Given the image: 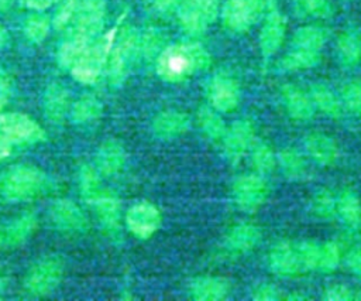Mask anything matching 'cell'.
Returning <instances> with one entry per match:
<instances>
[{
    "label": "cell",
    "instance_id": "2e32d148",
    "mask_svg": "<svg viewBox=\"0 0 361 301\" xmlns=\"http://www.w3.org/2000/svg\"><path fill=\"white\" fill-rule=\"evenodd\" d=\"M230 284L226 278L217 276H200L189 284V295L197 301H219L227 298Z\"/></svg>",
    "mask_w": 361,
    "mask_h": 301
},
{
    "label": "cell",
    "instance_id": "484cf974",
    "mask_svg": "<svg viewBox=\"0 0 361 301\" xmlns=\"http://www.w3.org/2000/svg\"><path fill=\"white\" fill-rule=\"evenodd\" d=\"M310 98L316 109L323 112L326 116L337 119L343 114V102L341 99L322 83H316L310 89Z\"/></svg>",
    "mask_w": 361,
    "mask_h": 301
},
{
    "label": "cell",
    "instance_id": "7a4b0ae2",
    "mask_svg": "<svg viewBox=\"0 0 361 301\" xmlns=\"http://www.w3.org/2000/svg\"><path fill=\"white\" fill-rule=\"evenodd\" d=\"M116 37L117 27H113L104 33V35L96 44L86 48L79 61L71 68V73L75 81L90 85L99 79L100 72L107 64L111 49L116 44Z\"/></svg>",
    "mask_w": 361,
    "mask_h": 301
},
{
    "label": "cell",
    "instance_id": "ac0fdd59",
    "mask_svg": "<svg viewBox=\"0 0 361 301\" xmlns=\"http://www.w3.org/2000/svg\"><path fill=\"white\" fill-rule=\"evenodd\" d=\"M190 129V117L179 110H165L155 116L152 122L154 133L164 140L183 136Z\"/></svg>",
    "mask_w": 361,
    "mask_h": 301
},
{
    "label": "cell",
    "instance_id": "7dc6e473",
    "mask_svg": "<svg viewBox=\"0 0 361 301\" xmlns=\"http://www.w3.org/2000/svg\"><path fill=\"white\" fill-rule=\"evenodd\" d=\"M347 266L348 268L361 278V247L354 249L347 256Z\"/></svg>",
    "mask_w": 361,
    "mask_h": 301
},
{
    "label": "cell",
    "instance_id": "f5cc1de1",
    "mask_svg": "<svg viewBox=\"0 0 361 301\" xmlns=\"http://www.w3.org/2000/svg\"><path fill=\"white\" fill-rule=\"evenodd\" d=\"M11 3H13V0H0V10L6 11L11 6Z\"/></svg>",
    "mask_w": 361,
    "mask_h": 301
},
{
    "label": "cell",
    "instance_id": "c3c4849f",
    "mask_svg": "<svg viewBox=\"0 0 361 301\" xmlns=\"http://www.w3.org/2000/svg\"><path fill=\"white\" fill-rule=\"evenodd\" d=\"M182 0H152V7L161 14H168L178 8Z\"/></svg>",
    "mask_w": 361,
    "mask_h": 301
},
{
    "label": "cell",
    "instance_id": "9a60e30c",
    "mask_svg": "<svg viewBox=\"0 0 361 301\" xmlns=\"http://www.w3.org/2000/svg\"><path fill=\"white\" fill-rule=\"evenodd\" d=\"M51 220L65 232H78L86 226V218L80 208L71 199H58L51 208Z\"/></svg>",
    "mask_w": 361,
    "mask_h": 301
},
{
    "label": "cell",
    "instance_id": "277c9868",
    "mask_svg": "<svg viewBox=\"0 0 361 301\" xmlns=\"http://www.w3.org/2000/svg\"><path fill=\"white\" fill-rule=\"evenodd\" d=\"M268 8V0H226L221 23L230 33H245Z\"/></svg>",
    "mask_w": 361,
    "mask_h": 301
},
{
    "label": "cell",
    "instance_id": "bcb514c9",
    "mask_svg": "<svg viewBox=\"0 0 361 301\" xmlns=\"http://www.w3.org/2000/svg\"><path fill=\"white\" fill-rule=\"evenodd\" d=\"M323 298L329 301H348L354 300V293L344 284H333L326 288Z\"/></svg>",
    "mask_w": 361,
    "mask_h": 301
},
{
    "label": "cell",
    "instance_id": "11a10c76",
    "mask_svg": "<svg viewBox=\"0 0 361 301\" xmlns=\"http://www.w3.org/2000/svg\"><path fill=\"white\" fill-rule=\"evenodd\" d=\"M6 102H7V95H3V93H0V110L3 109V106L6 105Z\"/></svg>",
    "mask_w": 361,
    "mask_h": 301
},
{
    "label": "cell",
    "instance_id": "6f0895ef",
    "mask_svg": "<svg viewBox=\"0 0 361 301\" xmlns=\"http://www.w3.org/2000/svg\"><path fill=\"white\" fill-rule=\"evenodd\" d=\"M0 242H1V237H0Z\"/></svg>",
    "mask_w": 361,
    "mask_h": 301
},
{
    "label": "cell",
    "instance_id": "4fadbf2b",
    "mask_svg": "<svg viewBox=\"0 0 361 301\" xmlns=\"http://www.w3.org/2000/svg\"><path fill=\"white\" fill-rule=\"evenodd\" d=\"M255 141L254 126L248 120H238L227 129L226 137L221 143L224 155L230 163H237L243 158V155L252 147Z\"/></svg>",
    "mask_w": 361,
    "mask_h": 301
},
{
    "label": "cell",
    "instance_id": "603a6c76",
    "mask_svg": "<svg viewBox=\"0 0 361 301\" xmlns=\"http://www.w3.org/2000/svg\"><path fill=\"white\" fill-rule=\"evenodd\" d=\"M197 123L207 140L216 144L223 143L227 133V127L216 109H213L212 106L200 107L197 112Z\"/></svg>",
    "mask_w": 361,
    "mask_h": 301
},
{
    "label": "cell",
    "instance_id": "e575fe53",
    "mask_svg": "<svg viewBox=\"0 0 361 301\" xmlns=\"http://www.w3.org/2000/svg\"><path fill=\"white\" fill-rule=\"evenodd\" d=\"M252 164L259 174H269L276 167V157L271 146L265 141H254Z\"/></svg>",
    "mask_w": 361,
    "mask_h": 301
},
{
    "label": "cell",
    "instance_id": "681fc988",
    "mask_svg": "<svg viewBox=\"0 0 361 301\" xmlns=\"http://www.w3.org/2000/svg\"><path fill=\"white\" fill-rule=\"evenodd\" d=\"M24 3L25 7L31 8V10H37V11H41V10H45L48 7H51L54 3H56L58 0H21Z\"/></svg>",
    "mask_w": 361,
    "mask_h": 301
},
{
    "label": "cell",
    "instance_id": "f1b7e54d",
    "mask_svg": "<svg viewBox=\"0 0 361 301\" xmlns=\"http://www.w3.org/2000/svg\"><path fill=\"white\" fill-rule=\"evenodd\" d=\"M326 41L327 33L324 28L317 25H305L295 31L292 37V47L320 52Z\"/></svg>",
    "mask_w": 361,
    "mask_h": 301
},
{
    "label": "cell",
    "instance_id": "7c38bea8",
    "mask_svg": "<svg viewBox=\"0 0 361 301\" xmlns=\"http://www.w3.org/2000/svg\"><path fill=\"white\" fill-rule=\"evenodd\" d=\"M140 37L135 31L127 30L118 42L113 47L109 57V73L113 82L118 83L124 79L128 68V62L133 59L134 54L138 51Z\"/></svg>",
    "mask_w": 361,
    "mask_h": 301
},
{
    "label": "cell",
    "instance_id": "4316f807",
    "mask_svg": "<svg viewBox=\"0 0 361 301\" xmlns=\"http://www.w3.org/2000/svg\"><path fill=\"white\" fill-rule=\"evenodd\" d=\"M337 213L351 229L361 228V201L351 189L343 191L337 198Z\"/></svg>",
    "mask_w": 361,
    "mask_h": 301
},
{
    "label": "cell",
    "instance_id": "3957f363",
    "mask_svg": "<svg viewBox=\"0 0 361 301\" xmlns=\"http://www.w3.org/2000/svg\"><path fill=\"white\" fill-rule=\"evenodd\" d=\"M221 0H182L178 6V20L189 35H200L216 21Z\"/></svg>",
    "mask_w": 361,
    "mask_h": 301
},
{
    "label": "cell",
    "instance_id": "60d3db41",
    "mask_svg": "<svg viewBox=\"0 0 361 301\" xmlns=\"http://www.w3.org/2000/svg\"><path fill=\"white\" fill-rule=\"evenodd\" d=\"M49 20L42 16H31L25 21L24 33L25 37L32 42H42L49 33Z\"/></svg>",
    "mask_w": 361,
    "mask_h": 301
},
{
    "label": "cell",
    "instance_id": "816d5d0a",
    "mask_svg": "<svg viewBox=\"0 0 361 301\" xmlns=\"http://www.w3.org/2000/svg\"><path fill=\"white\" fill-rule=\"evenodd\" d=\"M8 92H10V78L6 73V71L0 68V93L8 95Z\"/></svg>",
    "mask_w": 361,
    "mask_h": 301
},
{
    "label": "cell",
    "instance_id": "f35d334b",
    "mask_svg": "<svg viewBox=\"0 0 361 301\" xmlns=\"http://www.w3.org/2000/svg\"><path fill=\"white\" fill-rule=\"evenodd\" d=\"M341 260V250L336 242H327L320 247L317 268L323 273L334 271Z\"/></svg>",
    "mask_w": 361,
    "mask_h": 301
},
{
    "label": "cell",
    "instance_id": "4dcf8cb0",
    "mask_svg": "<svg viewBox=\"0 0 361 301\" xmlns=\"http://www.w3.org/2000/svg\"><path fill=\"white\" fill-rule=\"evenodd\" d=\"M320 61V52L302 48H292L281 61L285 71H305L316 66Z\"/></svg>",
    "mask_w": 361,
    "mask_h": 301
},
{
    "label": "cell",
    "instance_id": "7402d4cb",
    "mask_svg": "<svg viewBox=\"0 0 361 301\" xmlns=\"http://www.w3.org/2000/svg\"><path fill=\"white\" fill-rule=\"evenodd\" d=\"M126 163L124 147L114 140L106 141L97 153V167L104 175H114L120 172Z\"/></svg>",
    "mask_w": 361,
    "mask_h": 301
},
{
    "label": "cell",
    "instance_id": "52a82bcc",
    "mask_svg": "<svg viewBox=\"0 0 361 301\" xmlns=\"http://www.w3.org/2000/svg\"><path fill=\"white\" fill-rule=\"evenodd\" d=\"M267 198L268 185L259 175H243L233 185V201L243 212H257Z\"/></svg>",
    "mask_w": 361,
    "mask_h": 301
},
{
    "label": "cell",
    "instance_id": "5bb4252c",
    "mask_svg": "<svg viewBox=\"0 0 361 301\" xmlns=\"http://www.w3.org/2000/svg\"><path fill=\"white\" fill-rule=\"evenodd\" d=\"M268 264L271 271L278 276H295L302 273L296 244L290 242L276 243L269 252Z\"/></svg>",
    "mask_w": 361,
    "mask_h": 301
},
{
    "label": "cell",
    "instance_id": "7bdbcfd3",
    "mask_svg": "<svg viewBox=\"0 0 361 301\" xmlns=\"http://www.w3.org/2000/svg\"><path fill=\"white\" fill-rule=\"evenodd\" d=\"M341 102L350 112L361 117V83H345L341 89Z\"/></svg>",
    "mask_w": 361,
    "mask_h": 301
},
{
    "label": "cell",
    "instance_id": "74e56055",
    "mask_svg": "<svg viewBox=\"0 0 361 301\" xmlns=\"http://www.w3.org/2000/svg\"><path fill=\"white\" fill-rule=\"evenodd\" d=\"M296 252H298L302 271L317 268L320 246L314 240H302L296 243Z\"/></svg>",
    "mask_w": 361,
    "mask_h": 301
},
{
    "label": "cell",
    "instance_id": "d6986e66",
    "mask_svg": "<svg viewBox=\"0 0 361 301\" xmlns=\"http://www.w3.org/2000/svg\"><path fill=\"white\" fill-rule=\"evenodd\" d=\"M305 148L306 153L320 165H333L340 155L337 143L320 131H314L306 136Z\"/></svg>",
    "mask_w": 361,
    "mask_h": 301
},
{
    "label": "cell",
    "instance_id": "ba28073f",
    "mask_svg": "<svg viewBox=\"0 0 361 301\" xmlns=\"http://www.w3.org/2000/svg\"><path fill=\"white\" fill-rule=\"evenodd\" d=\"M0 131L10 143H35L44 138L41 126L24 113H0Z\"/></svg>",
    "mask_w": 361,
    "mask_h": 301
},
{
    "label": "cell",
    "instance_id": "ee69618b",
    "mask_svg": "<svg viewBox=\"0 0 361 301\" xmlns=\"http://www.w3.org/2000/svg\"><path fill=\"white\" fill-rule=\"evenodd\" d=\"M76 8H78L76 0H65L54 17V27L56 30L65 28L68 23L72 20Z\"/></svg>",
    "mask_w": 361,
    "mask_h": 301
},
{
    "label": "cell",
    "instance_id": "8992f818",
    "mask_svg": "<svg viewBox=\"0 0 361 301\" xmlns=\"http://www.w3.org/2000/svg\"><path fill=\"white\" fill-rule=\"evenodd\" d=\"M63 274V266L59 259L48 257L38 261L27 274L25 288L31 295L45 297L55 291Z\"/></svg>",
    "mask_w": 361,
    "mask_h": 301
},
{
    "label": "cell",
    "instance_id": "6da1fadb",
    "mask_svg": "<svg viewBox=\"0 0 361 301\" xmlns=\"http://www.w3.org/2000/svg\"><path fill=\"white\" fill-rule=\"evenodd\" d=\"M210 64L209 52L199 42H176L164 47L157 57L158 76L171 83L182 82Z\"/></svg>",
    "mask_w": 361,
    "mask_h": 301
},
{
    "label": "cell",
    "instance_id": "8fae6325",
    "mask_svg": "<svg viewBox=\"0 0 361 301\" xmlns=\"http://www.w3.org/2000/svg\"><path fill=\"white\" fill-rule=\"evenodd\" d=\"M285 34H286L285 16L276 7L268 6V13L265 16V20L258 37L259 51L264 59L274 57L279 51L285 40Z\"/></svg>",
    "mask_w": 361,
    "mask_h": 301
},
{
    "label": "cell",
    "instance_id": "5b68a950",
    "mask_svg": "<svg viewBox=\"0 0 361 301\" xmlns=\"http://www.w3.org/2000/svg\"><path fill=\"white\" fill-rule=\"evenodd\" d=\"M44 182L45 175L38 168L21 165L6 175L1 191L8 201H28L42 189Z\"/></svg>",
    "mask_w": 361,
    "mask_h": 301
},
{
    "label": "cell",
    "instance_id": "ffe728a7",
    "mask_svg": "<svg viewBox=\"0 0 361 301\" xmlns=\"http://www.w3.org/2000/svg\"><path fill=\"white\" fill-rule=\"evenodd\" d=\"M282 100L286 112L296 120H309L314 114V105L309 93L293 85L282 88Z\"/></svg>",
    "mask_w": 361,
    "mask_h": 301
},
{
    "label": "cell",
    "instance_id": "f546056e",
    "mask_svg": "<svg viewBox=\"0 0 361 301\" xmlns=\"http://www.w3.org/2000/svg\"><path fill=\"white\" fill-rule=\"evenodd\" d=\"M96 215L100 220V223L107 229H117L120 225V203L118 201L109 195V194H100L94 201Z\"/></svg>",
    "mask_w": 361,
    "mask_h": 301
},
{
    "label": "cell",
    "instance_id": "cb8c5ba5",
    "mask_svg": "<svg viewBox=\"0 0 361 301\" xmlns=\"http://www.w3.org/2000/svg\"><path fill=\"white\" fill-rule=\"evenodd\" d=\"M337 55L343 65L353 66L361 59V34L355 28L343 31L337 40Z\"/></svg>",
    "mask_w": 361,
    "mask_h": 301
},
{
    "label": "cell",
    "instance_id": "8d00e7d4",
    "mask_svg": "<svg viewBox=\"0 0 361 301\" xmlns=\"http://www.w3.org/2000/svg\"><path fill=\"white\" fill-rule=\"evenodd\" d=\"M310 208L317 218L330 219L337 212V199L329 189H320L313 195Z\"/></svg>",
    "mask_w": 361,
    "mask_h": 301
},
{
    "label": "cell",
    "instance_id": "d6a6232c",
    "mask_svg": "<svg viewBox=\"0 0 361 301\" xmlns=\"http://www.w3.org/2000/svg\"><path fill=\"white\" fill-rule=\"evenodd\" d=\"M89 47V38L76 34L72 40L62 44L58 51V62L62 68H72Z\"/></svg>",
    "mask_w": 361,
    "mask_h": 301
},
{
    "label": "cell",
    "instance_id": "836d02e7",
    "mask_svg": "<svg viewBox=\"0 0 361 301\" xmlns=\"http://www.w3.org/2000/svg\"><path fill=\"white\" fill-rule=\"evenodd\" d=\"M102 103L93 95H85L73 105L72 117L76 123L93 122L102 114Z\"/></svg>",
    "mask_w": 361,
    "mask_h": 301
},
{
    "label": "cell",
    "instance_id": "db71d44e",
    "mask_svg": "<svg viewBox=\"0 0 361 301\" xmlns=\"http://www.w3.org/2000/svg\"><path fill=\"white\" fill-rule=\"evenodd\" d=\"M4 41H6V30H4V27H3V24L0 23V48L3 47V44H4Z\"/></svg>",
    "mask_w": 361,
    "mask_h": 301
},
{
    "label": "cell",
    "instance_id": "f6af8a7d",
    "mask_svg": "<svg viewBox=\"0 0 361 301\" xmlns=\"http://www.w3.org/2000/svg\"><path fill=\"white\" fill-rule=\"evenodd\" d=\"M252 298L257 301H276L282 300L283 295L276 285L269 283H261L252 290Z\"/></svg>",
    "mask_w": 361,
    "mask_h": 301
},
{
    "label": "cell",
    "instance_id": "30bf717a",
    "mask_svg": "<svg viewBox=\"0 0 361 301\" xmlns=\"http://www.w3.org/2000/svg\"><path fill=\"white\" fill-rule=\"evenodd\" d=\"M161 220L159 209L147 201L134 203L126 213V225L138 239H149L159 229Z\"/></svg>",
    "mask_w": 361,
    "mask_h": 301
},
{
    "label": "cell",
    "instance_id": "f907efd6",
    "mask_svg": "<svg viewBox=\"0 0 361 301\" xmlns=\"http://www.w3.org/2000/svg\"><path fill=\"white\" fill-rule=\"evenodd\" d=\"M11 153V143L0 131V160H4Z\"/></svg>",
    "mask_w": 361,
    "mask_h": 301
},
{
    "label": "cell",
    "instance_id": "b9f144b4",
    "mask_svg": "<svg viewBox=\"0 0 361 301\" xmlns=\"http://www.w3.org/2000/svg\"><path fill=\"white\" fill-rule=\"evenodd\" d=\"M80 188L82 194L92 202L102 194L99 174L94 168L83 167L80 170Z\"/></svg>",
    "mask_w": 361,
    "mask_h": 301
},
{
    "label": "cell",
    "instance_id": "83f0119b",
    "mask_svg": "<svg viewBox=\"0 0 361 301\" xmlns=\"http://www.w3.org/2000/svg\"><path fill=\"white\" fill-rule=\"evenodd\" d=\"M45 112L47 116L49 117L51 122H61L68 110V105H69V93L66 92V89L59 85V83H54L51 85L47 92H45Z\"/></svg>",
    "mask_w": 361,
    "mask_h": 301
},
{
    "label": "cell",
    "instance_id": "9f6ffc18",
    "mask_svg": "<svg viewBox=\"0 0 361 301\" xmlns=\"http://www.w3.org/2000/svg\"><path fill=\"white\" fill-rule=\"evenodd\" d=\"M3 288H4V281H3V278H1V276H0V293L3 291Z\"/></svg>",
    "mask_w": 361,
    "mask_h": 301
},
{
    "label": "cell",
    "instance_id": "ab89813d",
    "mask_svg": "<svg viewBox=\"0 0 361 301\" xmlns=\"http://www.w3.org/2000/svg\"><path fill=\"white\" fill-rule=\"evenodd\" d=\"M164 35L157 28H148L141 37L138 42V49L144 54L145 58L158 57V54L164 49Z\"/></svg>",
    "mask_w": 361,
    "mask_h": 301
},
{
    "label": "cell",
    "instance_id": "9c48e42d",
    "mask_svg": "<svg viewBox=\"0 0 361 301\" xmlns=\"http://www.w3.org/2000/svg\"><path fill=\"white\" fill-rule=\"evenodd\" d=\"M241 92L237 81L228 73L219 72L214 75L207 88V99L219 113L234 110L240 103Z\"/></svg>",
    "mask_w": 361,
    "mask_h": 301
},
{
    "label": "cell",
    "instance_id": "d4e9b609",
    "mask_svg": "<svg viewBox=\"0 0 361 301\" xmlns=\"http://www.w3.org/2000/svg\"><path fill=\"white\" fill-rule=\"evenodd\" d=\"M276 163L285 178L290 181H302L307 177L306 161L295 148H282L278 153Z\"/></svg>",
    "mask_w": 361,
    "mask_h": 301
},
{
    "label": "cell",
    "instance_id": "d590c367",
    "mask_svg": "<svg viewBox=\"0 0 361 301\" xmlns=\"http://www.w3.org/2000/svg\"><path fill=\"white\" fill-rule=\"evenodd\" d=\"M296 14L306 18H327L331 14L329 0H293Z\"/></svg>",
    "mask_w": 361,
    "mask_h": 301
},
{
    "label": "cell",
    "instance_id": "e0dca14e",
    "mask_svg": "<svg viewBox=\"0 0 361 301\" xmlns=\"http://www.w3.org/2000/svg\"><path fill=\"white\" fill-rule=\"evenodd\" d=\"M106 14L104 0H83L79 6L78 33L86 38H92L103 28Z\"/></svg>",
    "mask_w": 361,
    "mask_h": 301
},
{
    "label": "cell",
    "instance_id": "1f68e13d",
    "mask_svg": "<svg viewBox=\"0 0 361 301\" xmlns=\"http://www.w3.org/2000/svg\"><path fill=\"white\" fill-rule=\"evenodd\" d=\"M37 229V216L34 213H25L16 219L6 232V240L10 246L24 243Z\"/></svg>",
    "mask_w": 361,
    "mask_h": 301
},
{
    "label": "cell",
    "instance_id": "44dd1931",
    "mask_svg": "<svg viewBox=\"0 0 361 301\" xmlns=\"http://www.w3.org/2000/svg\"><path fill=\"white\" fill-rule=\"evenodd\" d=\"M261 240V230L252 223H238L226 235L224 244L230 252L245 253L257 247Z\"/></svg>",
    "mask_w": 361,
    "mask_h": 301
}]
</instances>
